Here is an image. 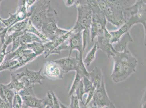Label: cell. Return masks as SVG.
<instances>
[{"mask_svg": "<svg viewBox=\"0 0 146 108\" xmlns=\"http://www.w3.org/2000/svg\"><path fill=\"white\" fill-rule=\"evenodd\" d=\"M96 43L98 49H100L110 58L116 56L119 52H117L113 48L112 44L110 43L111 35L109 31L104 33L103 35L97 36Z\"/></svg>", "mask_w": 146, "mask_h": 108, "instance_id": "30bf717a", "label": "cell"}, {"mask_svg": "<svg viewBox=\"0 0 146 108\" xmlns=\"http://www.w3.org/2000/svg\"><path fill=\"white\" fill-rule=\"evenodd\" d=\"M141 108H146V89L143 93L140 103Z\"/></svg>", "mask_w": 146, "mask_h": 108, "instance_id": "ab89813d", "label": "cell"}, {"mask_svg": "<svg viewBox=\"0 0 146 108\" xmlns=\"http://www.w3.org/2000/svg\"><path fill=\"white\" fill-rule=\"evenodd\" d=\"M54 61L59 66L64 73H67L70 71L76 70L80 58L76 53L75 57L68 56Z\"/></svg>", "mask_w": 146, "mask_h": 108, "instance_id": "9a60e30c", "label": "cell"}, {"mask_svg": "<svg viewBox=\"0 0 146 108\" xmlns=\"http://www.w3.org/2000/svg\"><path fill=\"white\" fill-rule=\"evenodd\" d=\"M59 15L56 10L52 8L49 9L47 17L43 21L41 33L51 41L67 33L70 30L59 28L57 26Z\"/></svg>", "mask_w": 146, "mask_h": 108, "instance_id": "3957f363", "label": "cell"}, {"mask_svg": "<svg viewBox=\"0 0 146 108\" xmlns=\"http://www.w3.org/2000/svg\"><path fill=\"white\" fill-rule=\"evenodd\" d=\"M71 99L70 104V108H80L79 105V100L77 97L74 94L72 95L70 97Z\"/></svg>", "mask_w": 146, "mask_h": 108, "instance_id": "e575fe53", "label": "cell"}, {"mask_svg": "<svg viewBox=\"0 0 146 108\" xmlns=\"http://www.w3.org/2000/svg\"><path fill=\"white\" fill-rule=\"evenodd\" d=\"M146 7V1H136L132 6L126 8V10L129 13L130 16H134L139 19L140 23L144 26L145 31Z\"/></svg>", "mask_w": 146, "mask_h": 108, "instance_id": "7c38bea8", "label": "cell"}, {"mask_svg": "<svg viewBox=\"0 0 146 108\" xmlns=\"http://www.w3.org/2000/svg\"><path fill=\"white\" fill-rule=\"evenodd\" d=\"M23 101V106L32 108H43L44 106V99H40L36 96H29L21 97Z\"/></svg>", "mask_w": 146, "mask_h": 108, "instance_id": "ac0fdd59", "label": "cell"}, {"mask_svg": "<svg viewBox=\"0 0 146 108\" xmlns=\"http://www.w3.org/2000/svg\"><path fill=\"white\" fill-rule=\"evenodd\" d=\"M136 2V1H104L103 11L107 22L117 27H121L131 17L126 8Z\"/></svg>", "mask_w": 146, "mask_h": 108, "instance_id": "7a4b0ae2", "label": "cell"}, {"mask_svg": "<svg viewBox=\"0 0 146 108\" xmlns=\"http://www.w3.org/2000/svg\"><path fill=\"white\" fill-rule=\"evenodd\" d=\"M82 80L84 87L85 94H87L88 92L94 88V87L92 83L87 76H84Z\"/></svg>", "mask_w": 146, "mask_h": 108, "instance_id": "1f68e13d", "label": "cell"}, {"mask_svg": "<svg viewBox=\"0 0 146 108\" xmlns=\"http://www.w3.org/2000/svg\"><path fill=\"white\" fill-rule=\"evenodd\" d=\"M75 93L76 96L77 97L79 100H80L82 104L83 105L84 107V103L83 101V97L85 94V93L84 87L82 78L81 80H80L79 85H78L77 88L76 90Z\"/></svg>", "mask_w": 146, "mask_h": 108, "instance_id": "83f0119b", "label": "cell"}, {"mask_svg": "<svg viewBox=\"0 0 146 108\" xmlns=\"http://www.w3.org/2000/svg\"><path fill=\"white\" fill-rule=\"evenodd\" d=\"M85 108H101L98 107H96V106H93L90 107H85Z\"/></svg>", "mask_w": 146, "mask_h": 108, "instance_id": "bcb514c9", "label": "cell"}, {"mask_svg": "<svg viewBox=\"0 0 146 108\" xmlns=\"http://www.w3.org/2000/svg\"><path fill=\"white\" fill-rule=\"evenodd\" d=\"M50 2V1H36L28 10V12H31L29 20L40 32L42 22L47 17L48 12L51 6Z\"/></svg>", "mask_w": 146, "mask_h": 108, "instance_id": "8992f818", "label": "cell"}, {"mask_svg": "<svg viewBox=\"0 0 146 108\" xmlns=\"http://www.w3.org/2000/svg\"><path fill=\"white\" fill-rule=\"evenodd\" d=\"M29 21V18H27L24 20L17 22L13 25L7 30L6 35H10L13 33L24 31L27 26Z\"/></svg>", "mask_w": 146, "mask_h": 108, "instance_id": "7402d4cb", "label": "cell"}, {"mask_svg": "<svg viewBox=\"0 0 146 108\" xmlns=\"http://www.w3.org/2000/svg\"><path fill=\"white\" fill-rule=\"evenodd\" d=\"M42 68H40L37 72L29 70L26 68V72H25V76L28 79L29 82L32 85L35 84H42V80L45 79L44 76L41 74Z\"/></svg>", "mask_w": 146, "mask_h": 108, "instance_id": "d6986e66", "label": "cell"}, {"mask_svg": "<svg viewBox=\"0 0 146 108\" xmlns=\"http://www.w3.org/2000/svg\"><path fill=\"white\" fill-rule=\"evenodd\" d=\"M76 71V74L79 75L82 78L85 76H87L88 78L89 72H88L86 69L84 64L83 59H80Z\"/></svg>", "mask_w": 146, "mask_h": 108, "instance_id": "484cf974", "label": "cell"}, {"mask_svg": "<svg viewBox=\"0 0 146 108\" xmlns=\"http://www.w3.org/2000/svg\"><path fill=\"white\" fill-rule=\"evenodd\" d=\"M0 97L4 101L5 103L6 104V105H7V106H8L9 108H12L11 106L10 103L8 101V100L4 96V94L3 90L1 84H0Z\"/></svg>", "mask_w": 146, "mask_h": 108, "instance_id": "f35d334b", "label": "cell"}, {"mask_svg": "<svg viewBox=\"0 0 146 108\" xmlns=\"http://www.w3.org/2000/svg\"><path fill=\"white\" fill-rule=\"evenodd\" d=\"M50 92L52 94L53 98L52 105L50 108H61L60 102H59V100L57 98L55 93L52 90H50Z\"/></svg>", "mask_w": 146, "mask_h": 108, "instance_id": "74e56055", "label": "cell"}, {"mask_svg": "<svg viewBox=\"0 0 146 108\" xmlns=\"http://www.w3.org/2000/svg\"><path fill=\"white\" fill-rule=\"evenodd\" d=\"M25 31H27V32H30L35 34L37 36L40 38L42 40L44 41L45 43H46L47 42L50 41L47 39V38L45 37L43 34L41 33L40 31H39L38 29H37L35 27H34L32 23H31V22L29 20L27 26L26 27V29L25 30Z\"/></svg>", "mask_w": 146, "mask_h": 108, "instance_id": "cb8c5ba5", "label": "cell"}, {"mask_svg": "<svg viewBox=\"0 0 146 108\" xmlns=\"http://www.w3.org/2000/svg\"><path fill=\"white\" fill-rule=\"evenodd\" d=\"M98 49L96 42L94 44L93 47L89 51V52L87 54V55L85 58L84 62L87 64V66H89L92 62L94 61L95 58V55Z\"/></svg>", "mask_w": 146, "mask_h": 108, "instance_id": "d4e9b609", "label": "cell"}, {"mask_svg": "<svg viewBox=\"0 0 146 108\" xmlns=\"http://www.w3.org/2000/svg\"><path fill=\"white\" fill-rule=\"evenodd\" d=\"M133 40L130 35L129 31H128L122 36L116 43L112 44L115 51L119 52H122L125 49H127V44L128 42H133Z\"/></svg>", "mask_w": 146, "mask_h": 108, "instance_id": "ffe728a7", "label": "cell"}, {"mask_svg": "<svg viewBox=\"0 0 146 108\" xmlns=\"http://www.w3.org/2000/svg\"><path fill=\"white\" fill-rule=\"evenodd\" d=\"M59 48L61 51L64 50L69 49V56H71L73 50H77L79 52V58L83 59L84 51L82 32L75 33L72 31L68 40L61 45Z\"/></svg>", "mask_w": 146, "mask_h": 108, "instance_id": "ba28073f", "label": "cell"}, {"mask_svg": "<svg viewBox=\"0 0 146 108\" xmlns=\"http://www.w3.org/2000/svg\"><path fill=\"white\" fill-rule=\"evenodd\" d=\"M112 57L114 65L111 76L114 82L118 83L124 81L136 72L137 60L128 49L123 52L118 53Z\"/></svg>", "mask_w": 146, "mask_h": 108, "instance_id": "6da1fadb", "label": "cell"}, {"mask_svg": "<svg viewBox=\"0 0 146 108\" xmlns=\"http://www.w3.org/2000/svg\"><path fill=\"white\" fill-rule=\"evenodd\" d=\"M72 32V30L71 29L67 33L56 38L55 40L44 44V51L43 55L45 58H47L52 54H55L57 49L68 40Z\"/></svg>", "mask_w": 146, "mask_h": 108, "instance_id": "4fadbf2b", "label": "cell"}, {"mask_svg": "<svg viewBox=\"0 0 146 108\" xmlns=\"http://www.w3.org/2000/svg\"><path fill=\"white\" fill-rule=\"evenodd\" d=\"M22 108H32L27 107L23 106ZM43 108L40 107V108Z\"/></svg>", "mask_w": 146, "mask_h": 108, "instance_id": "7dc6e473", "label": "cell"}, {"mask_svg": "<svg viewBox=\"0 0 146 108\" xmlns=\"http://www.w3.org/2000/svg\"><path fill=\"white\" fill-rule=\"evenodd\" d=\"M112 103L106 91L104 78L100 87L95 89L92 100L93 105L102 108L110 106Z\"/></svg>", "mask_w": 146, "mask_h": 108, "instance_id": "9c48e42d", "label": "cell"}, {"mask_svg": "<svg viewBox=\"0 0 146 108\" xmlns=\"http://www.w3.org/2000/svg\"><path fill=\"white\" fill-rule=\"evenodd\" d=\"M82 79L81 77L76 74L75 78L74 79L71 88H70V91L69 92L68 96L69 97L72 95L74 94V93H75L76 90L78 85H79L80 82Z\"/></svg>", "mask_w": 146, "mask_h": 108, "instance_id": "f546056e", "label": "cell"}, {"mask_svg": "<svg viewBox=\"0 0 146 108\" xmlns=\"http://www.w3.org/2000/svg\"><path fill=\"white\" fill-rule=\"evenodd\" d=\"M82 37H83V51H84L90 42V38H91L90 29L84 30L82 31Z\"/></svg>", "mask_w": 146, "mask_h": 108, "instance_id": "f1b7e54d", "label": "cell"}, {"mask_svg": "<svg viewBox=\"0 0 146 108\" xmlns=\"http://www.w3.org/2000/svg\"><path fill=\"white\" fill-rule=\"evenodd\" d=\"M33 42H39V43H46L40 38L36 35L31 33L25 31L20 37V44L23 45L30 44Z\"/></svg>", "mask_w": 146, "mask_h": 108, "instance_id": "44dd1931", "label": "cell"}, {"mask_svg": "<svg viewBox=\"0 0 146 108\" xmlns=\"http://www.w3.org/2000/svg\"><path fill=\"white\" fill-rule=\"evenodd\" d=\"M25 46L26 49L31 50L38 56L44 55V47L43 43L33 42L30 44H26Z\"/></svg>", "mask_w": 146, "mask_h": 108, "instance_id": "603a6c76", "label": "cell"}, {"mask_svg": "<svg viewBox=\"0 0 146 108\" xmlns=\"http://www.w3.org/2000/svg\"><path fill=\"white\" fill-rule=\"evenodd\" d=\"M9 18L7 19L1 18V21L5 26V28L0 29V40L1 44L5 42V36L8 29L19 22L29 18L31 13L28 12L26 6V1H19L18 2L16 12L14 14L9 13Z\"/></svg>", "mask_w": 146, "mask_h": 108, "instance_id": "5b68a950", "label": "cell"}, {"mask_svg": "<svg viewBox=\"0 0 146 108\" xmlns=\"http://www.w3.org/2000/svg\"><path fill=\"white\" fill-rule=\"evenodd\" d=\"M102 108H116V107L115 106V105H114V104L112 103H111L110 106Z\"/></svg>", "mask_w": 146, "mask_h": 108, "instance_id": "ee69618b", "label": "cell"}, {"mask_svg": "<svg viewBox=\"0 0 146 108\" xmlns=\"http://www.w3.org/2000/svg\"><path fill=\"white\" fill-rule=\"evenodd\" d=\"M96 89L100 87L102 81L104 79L102 70L99 67H95L89 72L88 78Z\"/></svg>", "mask_w": 146, "mask_h": 108, "instance_id": "e0dca14e", "label": "cell"}, {"mask_svg": "<svg viewBox=\"0 0 146 108\" xmlns=\"http://www.w3.org/2000/svg\"><path fill=\"white\" fill-rule=\"evenodd\" d=\"M95 90V88L94 87L87 93V98H86L85 102L84 103V107H86L92 100Z\"/></svg>", "mask_w": 146, "mask_h": 108, "instance_id": "8d00e7d4", "label": "cell"}, {"mask_svg": "<svg viewBox=\"0 0 146 108\" xmlns=\"http://www.w3.org/2000/svg\"><path fill=\"white\" fill-rule=\"evenodd\" d=\"M64 74L59 66L54 60L48 61L44 65L42 75L50 79H63Z\"/></svg>", "mask_w": 146, "mask_h": 108, "instance_id": "8fae6325", "label": "cell"}, {"mask_svg": "<svg viewBox=\"0 0 146 108\" xmlns=\"http://www.w3.org/2000/svg\"><path fill=\"white\" fill-rule=\"evenodd\" d=\"M43 99L44 106V107H46V106H49L51 108L53 104V98L50 91H48L47 96Z\"/></svg>", "mask_w": 146, "mask_h": 108, "instance_id": "836d02e7", "label": "cell"}, {"mask_svg": "<svg viewBox=\"0 0 146 108\" xmlns=\"http://www.w3.org/2000/svg\"><path fill=\"white\" fill-rule=\"evenodd\" d=\"M0 108H9L1 97H0Z\"/></svg>", "mask_w": 146, "mask_h": 108, "instance_id": "b9f144b4", "label": "cell"}, {"mask_svg": "<svg viewBox=\"0 0 146 108\" xmlns=\"http://www.w3.org/2000/svg\"><path fill=\"white\" fill-rule=\"evenodd\" d=\"M23 105L22 98L18 93H15L13 101L12 108H22Z\"/></svg>", "mask_w": 146, "mask_h": 108, "instance_id": "d6a6232c", "label": "cell"}, {"mask_svg": "<svg viewBox=\"0 0 146 108\" xmlns=\"http://www.w3.org/2000/svg\"><path fill=\"white\" fill-rule=\"evenodd\" d=\"M140 23V21L136 16H132L123 25L119 30L110 32L111 35L110 43L113 44L117 42L121 37L128 32L133 25L137 23Z\"/></svg>", "mask_w": 146, "mask_h": 108, "instance_id": "5bb4252c", "label": "cell"}, {"mask_svg": "<svg viewBox=\"0 0 146 108\" xmlns=\"http://www.w3.org/2000/svg\"><path fill=\"white\" fill-rule=\"evenodd\" d=\"M25 75V72H23L12 74L11 75V80L9 83L6 84V87L9 89L14 90L15 93H18L21 89L25 88L21 79Z\"/></svg>", "mask_w": 146, "mask_h": 108, "instance_id": "2e32d148", "label": "cell"}, {"mask_svg": "<svg viewBox=\"0 0 146 108\" xmlns=\"http://www.w3.org/2000/svg\"><path fill=\"white\" fill-rule=\"evenodd\" d=\"M92 20L90 27V34L92 42L98 35H103L104 31L107 30L106 28V20L104 13L101 10L94 9L92 10Z\"/></svg>", "mask_w": 146, "mask_h": 108, "instance_id": "52a82bcc", "label": "cell"}, {"mask_svg": "<svg viewBox=\"0 0 146 108\" xmlns=\"http://www.w3.org/2000/svg\"><path fill=\"white\" fill-rule=\"evenodd\" d=\"M75 1H74V0H71H71H68V1H65L64 2L66 6L68 7H70L75 4Z\"/></svg>", "mask_w": 146, "mask_h": 108, "instance_id": "60d3db41", "label": "cell"}, {"mask_svg": "<svg viewBox=\"0 0 146 108\" xmlns=\"http://www.w3.org/2000/svg\"><path fill=\"white\" fill-rule=\"evenodd\" d=\"M2 1H1L0 0V5H1V3L2 2ZM2 18L1 17V16H0V29H1L5 28V26L3 24V23H2V21H1V18Z\"/></svg>", "mask_w": 146, "mask_h": 108, "instance_id": "7bdbcfd3", "label": "cell"}, {"mask_svg": "<svg viewBox=\"0 0 146 108\" xmlns=\"http://www.w3.org/2000/svg\"><path fill=\"white\" fill-rule=\"evenodd\" d=\"M1 85L2 86L4 94L5 97L9 101L11 106L12 107L13 101L14 96L15 95V92L13 90L8 88L6 87V85L1 84Z\"/></svg>", "mask_w": 146, "mask_h": 108, "instance_id": "4316f807", "label": "cell"}, {"mask_svg": "<svg viewBox=\"0 0 146 108\" xmlns=\"http://www.w3.org/2000/svg\"><path fill=\"white\" fill-rule=\"evenodd\" d=\"M60 106L61 108H69L65 106L64 104L61 103H60Z\"/></svg>", "mask_w": 146, "mask_h": 108, "instance_id": "f6af8a7d", "label": "cell"}, {"mask_svg": "<svg viewBox=\"0 0 146 108\" xmlns=\"http://www.w3.org/2000/svg\"><path fill=\"white\" fill-rule=\"evenodd\" d=\"M8 46L4 44L2 45V48L0 49V65L2 64L4 60L6 55V50Z\"/></svg>", "mask_w": 146, "mask_h": 108, "instance_id": "d590c367", "label": "cell"}, {"mask_svg": "<svg viewBox=\"0 0 146 108\" xmlns=\"http://www.w3.org/2000/svg\"><path fill=\"white\" fill-rule=\"evenodd\" d=\"M34 85H32L28 87L24 88L23 89H21L18 93L21 97H23L25 96H35L33 91V88Z\"/></svg>", "mask_w": 146, "mask_h": 108, "instance_id": "4dcf8cb0", "label": "cell"}, {"mask_svg": "<svg viewBox=\"0 0 146 108\" xmlns=\"http://www.w3.org/2000/svg\"><path fill=\"white\" fill-rule=\"evenodd\" d=\"M77 10V19L72 27L73 33L82 32L84 30L90 29L92 20V12L87 1H75Z\"/></svg>", "mask_w": 146, "mask_h": 108, "instance_id": "277c9868", "label": "cell"}]
</instances>
